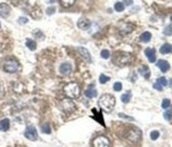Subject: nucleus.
<instances>
[{
  "mask_svg": "<svg viewBox=\"0 0 172 147\" xmlns=\"http://www.w3.org/2000/svg\"><path fill=\"white\" fill-rule=\"evenodd\" d=\"M138 72H139V74L142 76H144L146 79H148V78L150 77V70L147 65H142V66L138 68Z\"/></svg>",
  "mask_w": 172,
  "mask_h": 147,
  "instance_id": "nucleus-16",
  "label": "nucleus"
},
{
  "mask_svg": "<svg viewBox=\"0 0 172 147\" xmlns=\"http://www.w3.org/2000/svg\"><path fill=\"white\" fill-rule=\"evenodd\" d=\"M0 28H1V24H0Z\"/></svg>",
  "mask_w": 172,
  "mask_h": 147,
  "instance_id": "nucleus-38",
  "label": "nucleus"
},
{
  "mask_svg": "<svg viewBox=\"0 0 172 147\" xmlns=\"http://www.w3.org/2000/svg\"><path fill=\"white\" fill-rule=\"evenodd\" d=\"M25 45H27L28 48H30L31 50H35L36 48H37L36 42L32 39H27V41H25Z\"/></svg>",
  "mask_w": 172,
  "mask_h": 147,
  "instance_id": "nucleus-19",
  "label": "nucleus"
},
{
  "mask_svg": "<svg viewBox=\"0 0 172 147\" xmlns=\"http://www.w3.org/2000/svg\"><path fill=\"white\" fill-rule=\"evenodd\" d=\"M156 82L157 83H160L162 86H166V85H168V81H167V79L165 77H161V78H158V79L156 80Z\"/></svg>",
  "mask_w": 172,
  "mask_h": 147,
  "instance_id": "nucleus-27",
  "label": "nucleus"
},
{
  "mask_svg": "<svg viewBox=\"0 0 172 147\" xmlns=\"http://www.w3.org/2000/svg\"><path fill=\"white\" fill-rule=\"evenodd\" d=\"M140 138V131L137 128H132L129 130L128 135H127V139L129 140L130 142H137Z\"/></svg>",
  "mask_w": 172,
  "mask_h": 147,
  "instance_id": "nucleus-7",
  "label": "nucleus"
},
{
  "mask_svg": "<svg viewBox=\"0 0 172 147\" xmlns=\"http://www.w3.org/2000/svg\"><path fill=\"white\" fill-rule=\"evenodd\" d=\"M139 39H140L142 42H145V43L149 42L150 39H151V34H150L149 32H144L142 35H140V38H139Z\"/></svg>",
  "mask_w": 172,
  "mask_h": 147,
  "instance_id": "nucleus-20",
  "label": "nucleus"
},
{
  "mask_svg": "<svg viewBox=\"0 0 172 147\" xmlns=\"http://www.w3.org/2000/svg\"><path fill=\"white\" fill-rule=\"evenodd\" d=\"M77 26H78L80 30H88L90 26H91V21L88 20L87 18L82 17L78 20V22H77Z\"/></svg>",
  "mask_w": 172,
  "mask_h": 147,
  "instance_id": "nucleus-8",
  "label": "nucleus"
},
{
  "mask_svg": "<svg viewBox=\"0 0 172 147\" xmlns=\"http://www.w3.org/2000/svg\"><path fill=\"white\" fill-rule=\"evenodd\" d=\"M160 52L162 53V54H164V55L170 54V53H172V45L169 44V43H165V44L162 45Z\"/></svg>",
  "mask_w": 172,
  "mask_h": 147,
  "instance_id": "nucleus-18",
  "label": "nucleus"
},
{
  "mask_svg": "<svg viewBox=\"0 0 172 147\" xmlns=\"http://www.w3.org/2000/svg\"><path fill=\"white\" fill-rule=\"evenodd\" d=\"M10 128V120L9 119H3L0 121V130L2 131H8Z\"/></svg>",
  "mask_w": 172,
  "mask_h": 147,
  "instance_id": "nucleus-17",
  "label": "nucleus"
},
{
  "mask_svg": "<svg viewBox=\"0 0 172 147\" xmlns=\"http://www.w3.org/2000/svg\"><path fill=\"white\" fill-rule=\"evenodd\" d=\"M63 92L67 97H69L70 99H76V98H78L79 94H80V88L77 83L70 82L63 87Z\"/></svg>",
  "mask_w": 172,
  "mask_h": 147,
  "instance_id": "nucleus-2",
  "label": "nucleus"
},
{
  "mask_svg": "<svg viewBox=\"0 0 172 147\" xmlns=\"http://www.w3.org/2000/svg\"><path fill=\"white\" fill-rule=\"evenodd\" d=\"M153 87H154L155 89H157V90H163V87H164V86H162L160 83L155 82L154 84H153Z\"/></svg>",
  "mask_w": 172,
  "mask_h": 147,
  "instance_id": "nucleus-35",
  "label": "nucleus"
},
{
  "mask_svg": "<svg viewBox=\"0 0 172 147\" xmlns=\"http://www.w3.org/2000/svg\"><path fill=\"white\" fill-rule=\"evenodd\" d=\"M156 65L158 66V68H160L161 70H162L163 72H166L169 70L170 68V64L168 61H166V60H158L156 63Z\"/></svg>",
  "mask_w": 172,
  "mask_h": 147,
  "instance_id": "nucleus-12",
  "label": "nucleus"
},
{
  "mask_svg": "<svg viewBox=\"0 0 172 147\" xmlns=\"http://www.w3.org/2000/svg\"><path fill=\"white\" fill-rule=\"evenodd\" d=\"M114 9H115L116 12H123L125 10V4L122 2H116L114 5Z\"/></svg>",
  "mask_w": 172,
  "mask_h": 147,
  "instance_id": "nucleus-24",
  "label": "nucleus"
},
{
  "mask_svg": "<svg viewBox=\"0 0 172 147\" xmlns=\"http://www.w3.org/2000/svg\"><path fill=\"white\" fill-rule=\"evenodd\" d=\"M78 53L80 54V56L82 57V59L86 61V62H91V55H90V53L87 48H77Z\"/></svg>",
  "mask_w": 172,
  "mask_h": 147,
  "instance_id": "nucleus-9",
  "label": "nucleus"
},
{
  "mask_svg": "<svg viewBox=\"0 0 172 147\" xmlns=\"http://www.w3.org/2000/svg\"><path fill=\"white\" fill-rule=\"evenodd\" d=\"M93 147H110L109 139L105 136H99L93 141Z\"/></svg>",
  "mask_w": 172,
  "mask_h": 147,
  "instance_id": "nucleus-6",
  "label": "nucleus"
},
{
  "mask_svg": "<svg viewBox=\"0 0 172 147\" xmlns=\"http://www.w3.org/2000/svg\"><path fill=\"white\" fill-rule=\"evenodd\" d=\"M3 70L6 72H10V74L16 72L19 70V63L14 59H9L3 64Z\"/></svg>",
  "mask_w": 172,
  "mask_h": 147,
  "instance_id": "nucleus-3",
  "label": "nucleus"
},
{
  "mask_svg": "<svg viewBox=\"0 0 172 147\" xmlns=\"http://www.w3.org/2000/svg\"><path fill=\"white\" fill-rule=\"evenodd\" d=\"M170 104H171V102H170L169 99H164L162 102V107L164 108V109H167V108H169Z\"/></svg>",
  "mask_w": 172,
  "mask_h": 147,
  "instance_id": "nucleus-28",
  "label": "nucleus"
},
{
  "mask_svg": "<svg viewBox=\"0 0 172 147\" xmlns=\"http://www.w3.org/2000/svg\"><path fill=\"white\" fill-rule=\"evenodd\" d=\"M122 88H123V85H122V83H120V82H115V83H114L113 89L115 90V92H120V90H122Z\"/></svg>",
  "mask_w": 172,
  "mask_h": 147,
  "instance_id": "nucleus-30",
  "label": "nucleus"
},
{
  "mask_svg": "<svg viewBox=\"0 0 172 147\" xmlns=\"http://www.w3.org/2000/svg\"><path fill=\"white\" fill-rule=\"evenodd\" d=\"M55 11H56L55 6H49V8L47 9V14H48V15H53L54 13H55Z\"/></svg>",
  "mask_w": 172,
  "mask_h": 147,
  "instance_id": "nucleus-33",
  "label": "nucleus"
},
{
  "mask_svg": "<svg viewBox=\"0 0 172 147\" xmlns=\"http://www.w3.org/2000/svg\"><path fill=\"white\" fill-rule=\"evenodd\" d=\"M145 54L147 56L148 60H149V62H155V60H156V57H155V50L152 48H146L145 50Z\"/></svg>",
  "mask_w": 172,
  "mask_h": 147,
  "instance_id": "nucleus-11",
  "label": "nucleus"
},
{
  "mask_svg": "<svg viewBox=\"0 0 172 147\" xmlns=\"http://www.w3.org/2000/svg\"><path fill=\"white\" fill-rule=\"evenodd\" d=\"M164 118L167 120V121H170V120H172V110H167V111H165Z\"/></svg>",
  "mask_w": 172,
  "mask_h": 147,
  "instance_id": "nucleus-32",
  "label": "nucleus"
},
{
  "mask_svg": "<svg viewBox=\"0 0 172 147\" xmlns=\"http://www.w3.org/2000/svg\"><path fill=\"white\" fill-rule=\"evenodd\" d=\"M110 80V77H108V76L104 75V74H101L100 76H99V82L101 83V84H105L106 82H108Z\"/></svg>",
  "mask_w": 172,
  "mask_h": 147,
  "instance_id": "nucleus-25",
  "label": "nucleus"
},
{
  "mask_svg": "<svg viewBox=\"0 0 172 147\" xmlns=\"http://www.w3.org/2000/svg\"><path fill=\"white\" fill-rule=\"evenodd\" d=\"M59 72H60V74H62V75H69L70 72H72V65L70 64V63H62V64L60 65V67H59Z\"/></svg>",
  "mask_w": 172,
  "mask_h": 147,
  "instance_id": "nucleus-14",
  "label": "nucleus"
},
{
  "mask_svg": "<svg viewBox=\"0 0 172 147\" xmlns=\"http://www.w3.org/2000/svg\"><path fill=\"white\" fill-rule=\"evenodd\" d=\"M60 2H61V5L64 6V8H70L71 5L74 4L75 0H60Z\"/></svg>",
  "mask_w": 172,
  "mask_h": 147,
  "instance_id": "nucleus-22",
  "label": "nucleus"
},
{
  "mask_svg": "<svg viewBox=\"0 0 172 147\" xmlns=\"http://www.w3.org/2000/svg\"><path fill=\"white\" fill-rule=\"evenodd\" d=\"M85 95H86V97L88 98H95L97 96V90L95 89V88L93 87V85L92 86H90V87H88L86 90H85Z\"/></svg>",
  "mask_w": 172,
  "mask_h": 147,
  "instance_id": "nucleus-15",
  "label": "nucleus"
},
{
  "mask_svg": "<svg viewBox=\"0 0 172 147\" xmlns=\"http://www.w3.org/2000/svg\"><path fill=\"white\" fill-rule=\"evenodd\" d=\"M130 99H131V92L130 90H128L126 94H124L122 96V102L124 103H128L130 101Z\"/></svg>",
  "mask_w": 172,
  "mask_h": 147,
  "instance_id": "nucleus-21",
  "label": "nucleus"
},
{
  "mask_svg": "<svg viewBox=\"0 0 172 147\" xmlns=\"http://www.w3.org/2000/svg\"><path fill=\"white\" fill-rule=\"evenodd\" d=\"M131 60V57H130L129 54H126V53H122L120 54V57H118V60H117V63L120 65H125L127 63L130 62Z\"/></svg>",
  "mask_w": 172,
  "mask_h": 147,
  "instance_id": "nucleus-13",
  "label": "nucleus"
},
{
  "mask_svg": "<svg viewBox=\"0 0 172 147\" xmlns=\"http://www.w3.org/2000/svg\"><path fill=\"white\" fill-rule=\"evenodd\" d=\"M100 56L101 58H104V59H108L110 57V52L108 50H102L100 52Z\"/></svg>",
  "mask_w": 172,
  "mask_h": 147,
  "instance_id": "nucleus-29",
  "label": "nucleus"
},
{
  "mask_svg": "<svg viewBox=\"0 0 172 147\" xmlns=\"http://www.w3.org/2000/svg\"><path fill=\"white\" fill-rule=\"evenodd\" d=\"M59 107H60L64 112L70 114V112H72V111L75 110L76 105L71 99H63L62 101L59 103Z\"/></svg>",
  "mask_w": 172,
  "mask_h": 147,
  "instance_id": "nucleus-4",
  "label": "nucleus"
},
{
  "mask_svg": "<svg viewBox=\"0 0 172 147\" xmlns=\"http://www.w3.org/2000/svg\"><path fill=\"white\" fill-rule=\"evenodd\" d=\"M169 85H170V86H171V87H172V79L170 80V83H169Z\"/></svg>",
  "mask_w": 172,
  "mask_h": 147,
  "instance_id": "nucleus-37",
  "label": "nucleus"
},
{
  "mask_svg": "<svg viewBox=\"0 0 172 147\" xmlns=\"http://www.w3.org/2000/svg\"><path fill=\"white\" fill-rule=\"evenodd\" d=\"M132 3H133L132 0H124V4L127 5V6H128V5H131Z\"/></svg>",
  "mask_w": 172,
  "mask_h": 147,
  "instance_id": "nucleus-36",
  "label": "nucleus"
},
{
  "mask_svg": "<svg viewBox=\"0 0 172 147\" xmlns=\"http://www.w3.org/2000/svg\"><path fill=\"white\" fill-rule=\"evenodd\" d=\"M41 131H42L43 134H48V135H50L51 134V126L48 124V123H44V124L41 126Z\"/></svg>",
  "mask_w": 172,
  "mask_h": 147,
  "instance_id": "nucleus-23",
  "label": "nucleus"
},
{
  "mask_svg": "<svg viewBox=\"0 0 172 147\" xmlns=\"http://www.w3.org/2000/svg\"><path fill=\"white\" fill-rule=\"evenodd\" d=\"M28 18H25V17H20L19 19H18V22L20 23V24H25V23H28Z\"/></svg>",
  "mask_w": 172,
  "mask_h": 147,
  "instance_id": "nucleus-34",
  "label": "nucleus"
},
{
  "mask_svg": "<svg viewBox=\"0 0 172 147\" xmlns=\"http://www.w3.org/2000/svg\"><path fill=\"white\" fill-rule=\"evenodd\" d=\"M11 12V8L6 3H0V17H8Z\"/></svg>",
  "mask_w": 172,
  "mask_h": 147,
  "instance_id": "nucleus-10",
  "label": "nucleus"
},
{
  "mask_svg": "<svg viewBox=\"0 0 172 147\" xmlns=\"http://www.w3.org/2000/svg\"><path fill=\"white\" fill-rule=\"evenodd\" d=\"M164 34L166 36H171L172 35V23L169 24L168 26H166L164 30Z\"/></svg>",
  "mask_w": 172,
  "mask_h": 147,
  "instance_id": "nucleus-26",
  "label": "nucleus"
},
{
  "mask_svg": "<svg viewBox=\"0 0 172 147\" xmlns=\"http://www.w3.org/2000/svg\"><path fill=\"white\" fill-rule=\"evenodd\" d=\"M158 137H160V132L157 131V130H153V131L150 134V138H151L152 140H157Z\"/></svg>",
  "mask_w": 172,
  "mask_h": 147,
  "instance_id": "nucleus-31",
  "label": "nucleus"
},
{
  "mask_svg": "<svg viewBox=\"0 0 172 147\" xmlns=\"http://www.w3.org/2000/svg\"><path fill=\"white\" fill-rule=\"evenodd\" d=\"M99 107L107 112L112 111L114 105H115V98L110 94H105L98 100Z\"/></svg>",
  "mask_w": 172,
  "mask_h": 147,
  "instance_id": "nucleus-1",
  "label": "nucleus"
},
{
  "mask_svg": "<svg viewBox=\"0 0 172 147\" xmlns=\"http://www.w3.org/2000/svg\"><path fill=\"white\" fill-rule=\"evenodd\" d=\"M171 21H172V17H171Z\"/></svg>",
  "mask_w": 172,
  "mask_h": 147,
  "instance_id": "nucleus-39",
  "label": "nucleus"
},
{
  "mask_svg": "<svg viewBox=\"0 0 172 147\" xmlns=\"http://www.w3.org/2000/svg\"><path fill=\"white\" fill-rule=\"evenodd\" d=\"M24 137L27 139L31 140V141H37L38 134H37V129H36V127L34 125H29L28 127L25 128Z\"/></svg>",
  "mask_w": 172,
  "mask_h": 147,
  "instance_id": "nucleus-5",
  "label": "nucleus"
}]
</instances>
